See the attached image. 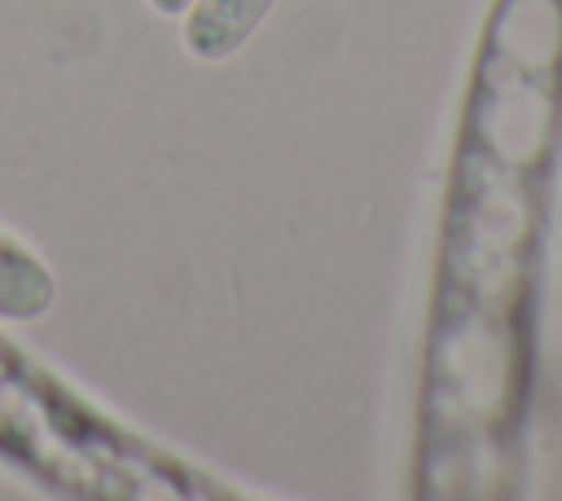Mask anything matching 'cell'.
Returning <instances> with one entry per match:
<instances>
[{
  "label": "cell",
  "mask_w": 562,
  "mask_h": 501,
  "mask_svg": "<svg viewBox=\"0 0 562 501\" xmlns=\"http://www.w3.org/2000/svg\"><path fill=\"white\" fill-rule=\"evenodd\" d=\"M149 4H154L158 13H184V9L193 4V0H149Z\"/></svg>",
  "instance_id": "2"
},
{
  "label": "cell",
  "mask_w": 562,
  "mask_h": 501,
  "mask_svg": "<svg viewBox=\"0 0 562 501\" xmlns=\"http://www.w3.org/2000/svg\"><path fill=\"white\" fill-rule=\"evenodd\" d=\"M277 0H193L184 18V48L202 62L233 57L268 18Z\"/></svg>",
  "instance_id": "1"
}]
</instances>
